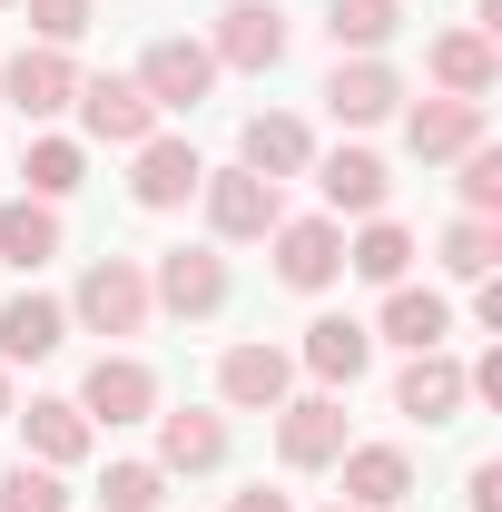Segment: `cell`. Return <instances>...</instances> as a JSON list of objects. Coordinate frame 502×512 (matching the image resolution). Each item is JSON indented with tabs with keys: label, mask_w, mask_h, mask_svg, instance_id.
<instances>
[{
	"label": "cell",
	"mask_w": 502,
	"mask_h": 512,
	"mask_svg": "<svg viewBox=\"0 0 502 512\" xmlns=\"http://www.w3.org/2000/svg\"><path fill=\"white\" fill-rule=\"evenodd\" d=\"M79 414H89V424H148V414H158V375H148L138 355H99L89 384H79Z\"/></svg>",
	"instance_id": "obj_6"
},
{
	"label": "cell",
	"mask_w": 502,
	"mask_h": 512,
	"mask_svg": "<svg viewBox=\"0 0 502 512\" xmlns=\"http://www.w3.org/2000/svg\"><path fill=\"white\" fill-rule=\"evenodd\" d=\"M375 365V325H355V316H315L306 325V375L315 384H355Z\"/></svg>",
	"instance_id": "obj_15"
},
{
	"label": "cell",
	"mask_w": 502,
	"mask_h": 512,
	"mask_svg": "<svg viewBox=\"0 0 502 512\" xmlns=\"http://www.w3.org/2000/svg\"><path fill=\"white\" fill-rule=\"evenodd\" d=\"M138 89H148V109H197V99L217 89V60H207V40H148V60H138Z\"/></svg>",
	"instance_id": "obj_7"
},
{
	"label": "cell",
	"mask_w": 502,
	"mask_h": 512,
	"mask_svg": "<svg viewBox=\"0 0 502 512\" xmlns=\"http://www.w3.org/2000/svg\"><path fill=\"white\" fill-rule=\"evenodd\" d=\"M0 512H69L60 463H10V473H0Z\"/></svg>",
	"instance_id": "obj_30"
},
{
	"label": "cell",
	"mask_w": 502,
	"mask_h": 512,
	"mask_svg": "<svg viewBox=\"0 0 502 512\" xmlns=\"http://www.w3.org/2000/svg\"><path fill=\"white\" fill-rule=\"evenodd\" d=\"M502 207V148H463V217Z\"/></svg>",
	"instance_id": "obj_33"
},
{
	"label": "cell",
	"mask_w": 502,
	"mask_h": 512,
	"mask_svg": "<svg viewBox=\"0 0 502 512\" xmlns=\"http://www.w3.org/2000/svg\"><path fill=\"white\" fill-rule=\"evenodd\" d=\"M276 276H286L296 296L335 286V276H345V237H335L325 217H276Z\"/></svg>",
	"instance_id": "obj_9"
},
{
	"label": "cell",
	"mask_w": 502,
	"mask_h": 512,
	"mask_svg": "<svg viewBox=\"0 0 502 512\" xmlns=\"http://www.w3.org/2000/svg\"><path fill=\"white\" fill-rule=\"evenodd\" d=\"M0 99H10L30 128L60 119L69 99H79V69H69V50H50V40H40V50H10V69H0Z\"/></svg>",
	"instance_id": "obj_3"
},
{
	"label": "cell",
	"mask_w": 502,
	"mask_h": 512,
	"mask_svg": "<svg viewBox=\"0 0 502 512\" xmlns=\"http://www.w3.org/2000/svg\"><path fill=\"white\" fill-rule=\"evenodd\" d=\"M207 463H227V424L217 414H158V473H207Z\"/></svg>",
	"instance_id": "obj_21"
},
{
	"label": "cell",
	"mask_w": 502,
	"mask_h": 512,
	"mask_svg": "<svg viewBox=\"0 0 502 512\" xmlns=\"http://www.w3.org/2000/svg\"><path fill=\"white\" fill-rule=\"evenodd\" d=\"M404 493H414V463H404L394 444H355L345 453V503L355 512H394Z\"/></svg>",
	"instance_id": "obj_19"
},
{
	"label": "cell",
	"mask_w": 502,
	"mask_h": 512,
	"mask_svg": "<svg viewBox=\"0 0 502 512\" xmlns=\"http://www.w3.org/2000/svg\"><path fill=\"white\" fill-rule=\"evenodd\" d=\"M20 10H30V30H40L50 50H69V40L99 20V0H20Z\"/></svg>",
	"instance_id": "obj_32"
},
{
	"label": "cell",
	"mask_w": 502,
	"mask_h": 512,
	"mask_svg": "<svg viewBox=\"0 0 502 512\" xmlns=\"http://www.w3.org/2000/svg\"><path fill=\"white\" fill-rule=\"evenodd\" d=\"M20 424H30V453H40V463H79V453H89V434H99V424H89L79 404H60V394H40Z\"/></svg>",
	"instance_id": "obj_25"
},
{
	"label": "cell",
	"mask_w": 502,
	"mask_h": 512,
	"mask_svg": "<svg viewBox=\"0 0 502 512\" xmlns=\"http://www.w3.org/2000/svg\"><path fill=\"white\" fill-rule=\"evenodd\" d=\"M227 512H296V503H286V493H266V483H256V493H237V503H227Z\"/></svg>",
	"instance_id": "obj_35"
},
{
	"label": "cell",
	"mask_w": 502,
	"mask_h": 512,
	"mask_svg": "<svg viewBox=\"0 0 502 512\" xmlns=\"http://www.w3.org/2000/svg\"><path fill=\"white\" fill-rule=\"evenodd\" d=\"M69 109H79L89 138H109V148H148V138H158V109H148V89H138V79H79V99H69Z\"/></svg>",
	"instance_id": "obj_4"
},
{
	"label": "cell",
	"mask_w": 502,
	"mask_h": 512,
	"mask_svg": "<svg viewBox=\"0 0 502 512\" xmlns=\"http://www.w3.org/2000/svg\"><path fill=\"white\" fill-rule=\"evenodd\" d=\"M463 503H473V512H502V463H473V473H463Z\"/></svg>",
	"instance_id": "obj_34"
},
{
	"label": "cell",
	"mask_w": 502,
	"mask_h": 512,
	"mask_svg": "<svg viewBox=\"0 0 502 512\" xmlns=\"http://www.w3.org/2000/svg\"><path fill=\"white\" fill-rule=\"evenodd\" d=\"M325 30H335V50H384L404 30V0H335Z\"/></svg>",
	"instance_id": "obj_26"
},
{
	"label": "cell",
	"mask_w": 502,
	"mask_h": 512,
	"mask_svg": "<svg viewBox=\"0 0 502 512\" xmlns=\"http://www.w3.org/2000/svg\"><path fill=\"white\" fill-rule=\"evenodd\" d=\"M434 79H443V99H483V89H493V40H483V30H443L434 40Z\"/></svg>",
	"instance_id": "obj_24"
},
{
	"label": "cell",
	"mask_w": 502,
	"mask_h": 512,
	"mask_svg": "<svg viewBox=\"0 0 502 512\" xmlns=\"http://www.w3.org/2000/svg\"><path fill=\"white\" fill-rule=\"evenodd\" d=\"M315 188H325V207H335V217H375V207H384V158L335 148V158L315 168Z\"/></svg>",
	"instance_id": "obj_23"
},
{
	"label": "cell",
	"mask_w": 502,
	"mask_h": 512,
	"mask_svg": "<svg viewBox=\"0 0 502 512\" xmlns=\"http://www.w3.org/2000/svg\"><path fill=\"white\" fill-rule=\"evenodd\" d=\"M237 168H256V178H296V168H315L306 119H276V109H256V119L237 128Z\"/></svg>",
	"instance_id": "obj_14"
},
{
	"label": "cell",
	"mask_w": 502,
	"mask_h": 512,
	"mask_svg": "<svg viewBox=\"0 0 502 512\" xmlns=\"http://www.w3.org/2000/svg\"><path fill=\"white\" fill-rule=\"evenodd\" d=\"M394 99H404V79L384 60H335V79H325V109L345 128H375V119H394Z\"/></svg>",
	"instance_id": "obj_13"
},
{
	"label": "cell",
	"mask_w": 502,
	"mask_h": 512,
	"mask_svg": "<svg viewBox=\"0 0 502 512\" xmlns=\"http://www.w3.org/2000/svg\"><path fill=\"white\" fill-rule=\"evenodd\" d=\"M276 453H286L296 473L335 463V453H345V404H335V394H306V404H276Z\"/></svg>",
	"instance_id": "obj_11"
},
{
	"label": "cell",
	"mask_w": 502,
	"mask_h": 512,
	"mask_svg": "<svg viewBox=\"0 0 502 512\" xmlns=\"http://www.w3.org/2000/svg\"><path fill=\"white\" fill-rule=\"evenodd\" d=\"M99 503H109V512H158V503H168V473H158V463H109Z\"/></svg>",
	"instance_id": "obj_31"
},
{
	"label": "cell",
	"mask_w": 502,
	"mask_h": 512,
	"mask_svg": "<svg viewBox=\"0 0 502 512\" xmlns=\"http://www.w3.org/2000/svg\"><path fill=\"white\" fill-rule=\"evenodd\" d=\"M69 316L89 325V335H138V325H148V266H138V256H99V266L79 276Z\"/></svg>",
	"instance_id": "obj_1"
},
{
	"label": "cell",
	"mask_w": 502,
	"mask_h": 512,
	"mask_svg": "<svg viewBox=\"0 0 502 512\" xmlns=\"http://www.w3.org/2000/svg\"><path fill=\"white\" fill-rule=\"evenodd\" d=\"M148 306H168V316H217V306H227V256H207V247L158 256V276H148Z\"/></svg>",
	"instance_id": "obj_8"
},
{
	"label": "cell",
	"mask_w": 502,
	"mask_h": 512,
	"mask_svg": "<svg viewBox=\"0 0 502 512\" xmlns=\"http://www.w3.org/2000/svg\"><path fill=\"white\" fill-rule=\"evenodd\" d=\"M493 256H502V227H493V217H453V227H443V266H453V276H473V286H483V276H493Z\"/></svg>",
	"instance_id": "obj_28"
},
{
	"label": "cell",
	"mask_w": 502,
	"mask_h": 512,
	"mask_svg": "<svg viewBox=\"0 0 502 512\" xmlns=\"http://www.w3.org/2000/svg\"><path fill=\"white\" fill-rule=\"evenodd\" d=\"M0 414H10V375H0Z\"/></svg>",
	"instance_id": "obj_36"
},
{
	"label": "cell",
	"mask_w": 502,
	"mask_h": 512,
	"mask_svg": "<svg viewBox=\"0 0 502 512\" xmlns=\"http://www.w3.org/2000/svg\"><path fill=\"white\" fill-rule=\"evenodd\" d=\"M335 512H355V503H335Z\"/></svg>",
	"instance_id": "obj_37"
},
{
	"label": "cell",
	"mask_w": 502,
	"mask_h": 512,
	"mask_svg": "<svg viewBox=\"0 0 502 512\" xmlns=\"http://www.w3.org/2000/svg\"><path fill=\"white\" fill-rule=\"evenodd\" d=\"M60 335H69V306L10 296V306H0V365H40V355H60Z\"/></svg>",
	"instance_id": "obj_17"
},
{
	"label": "cell",
	"mask_w": 502,
	"mask_h": 512,
	"mask_svg": "<svg viewBox=\"0 0 502 512\" xmlns=\"http://www.w3.org/2000/svg\"><path fill=\"white\" fill-rule=\"evenodd\" d=\"M404 138H414V158H463V148H483V99H424Z\"/></svg>",
	"instance_id": "obj_18"
},
{
	"label": "cell",
	"mask_w": 502,
	"mask_h": 512,
	"mask_svg": "<svg viewBox=\"0 0 502 512\" xmlns=\"http://www.w3.org/2000/svg\"><path fill=\"white\" fill-rule=\"evenodd\" d=\"M394 414H414V424H453V414H463V365H453V355H414V365H404V384H394Z\"/></svg>",
	"instance_id": "obj_16"
},
{
	"label": "cell",
	"mask_w": 502,
	"mask_h": 512,
	"mask_svg": "<svg viewBox=\"0 0 502 512\" xmlns=\"http://www.w3.org/2000/svg\"><path fill=\"white\" fill-rule=\"evenodd\" d=\"M197 178H207V158H197L188 138H148V148H138V178H128V197H138V207H188Z\"/></svg>",
	"instance_id": "obj_12"
},
{
	"label": "cell",
	"mask_w": 502,
	"mask_h": 512,
	"mask_svg": "<svg viewBox=\"0 0 502 512\" xmlns=\"http://www.w3.org/2000/svg\"><path fill=\"white\" fill-rule=\"evenodd\" d=\"M286 384H296V365H286L276 345H227V355H217V394H227L237 414H276Z\"/></svg>",
	"instance_id": "obj_10"
},
{
	"label": "cell",
	"mask_w": 502,
	"mask_h": 512,
	"mask_svg": "<svg viewBox=\"0 0 502 512\" xmlns=\"http://www.w3.org/2000/svg\"><path fill=\"white\" fill-rule=\"evenodd\" d=\"M50 256H60V217H50V197H10V207H0V266L30 276V266H50Z\"/></svg>",
	"instance_id": "obj_22"
},
{
	"label": "cell",
	"mask_w": 502,
	"mask_h": 512,
	"mask_svg": "<svg viewBox=\"0 0 502 512\" xmlns=\"http://www.w3.org/2000/svg\"><path fill=\"white\" fill-rule=\"evenodd\" d=\"M207 60H217V69H276V60H286V10H276V0H227Z\"/></svg>",
	"instance_id": "obj_2"
},
{
	"label": "cell",
	"mask_w": 502,
	"mask_h": 512,
	"mask_svg": "<svg viewBox=\"0 0 502 512\" xmlns=\"http://www.w3.org/2000/svg\"><path fill=\"white\" fill-rule=\"evenodd\" d=\"M345 266H355V276H365V286H404V266H414V237H404V227H365V237H355V247H345Z\"/></svg>",
	"instance_id": "obj_27"
},
{
	"label": "cell",
	"mask_w": 502,
	"mask_h": 512,
	"mask_svg": "<svg viewBox=\"0 0 502 512\" xmlns=\"http://www.w3.org/2000/svg\"><path fill=\"white\" fill-rule=\"evenodd\" d=\"M20 178H30V197H69L79 188V138H30L20 148Z\"/></svg>",
	"instance_id": "obj_29"
},
{
	"label": "cell",
	"mask_w": 502,
	"mask_h": 512,
	"mask_svg": "<svg viewBox=\"0 0 502 512\" xmlns=\"http://www.w3.org/2000/svg\"><path fill=\"white\" fill-rule=\"evenodd\" d=\"M207 188V227L217 237H276V178H256V168H217V178H197Z\"/></svg>",
	"instance_id": "obj_5"
},
{
	"label": "cell",
	"mask_w": 502,
	"mask_h": 512,
	"mask_svg": "<svg viewBox=\"0 0 502 512\" xmlns=\"http://www.w3.org/2000/svg\"><path fill=\"white\" fill-rule=\"evenodd\" d=\"M384 335L404 355H434L443 335H453V306H443L434 286H384Z\"/></svg>",
	"instance_id": "obj_20"
}]
</instances>
